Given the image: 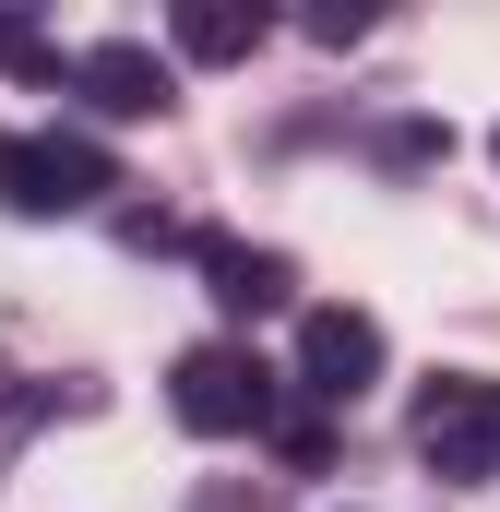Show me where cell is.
Listing matches in <instances>:
<instances>
[{"instance_id": "6da1fadb", "label": "cell", "mask_w": 500, "mask_h": 512, "mask_svg": "<svg viewBox=\"0 0 500 512\" xmlns=\"http://www.w3.org/2000/svg\"><path fill=\"white\" fill-rule=\"evenodd\" d=\"M108 191H120L108 143H84V131H0V203L12 215H84Z\"/></svg>"}, {"instance_id": "7a4b0ae2", "label": "cell", "mask_w": 500, "mask_h": 512, "mask_svg": "<svg viewBox=\"0 0 500 512\" xmlns=\"http://www.w3.org/2000/svg\"><path fill=\"white\" fill-rule=\"evenodd\" d=\"M417 465L453 477V489L500 477V382L489 370H441V382L417 393Z\"/></svg>"}, {"instance_id": "3957f363", "label": "cell", "mask_w": 500, "mask_h": 512, "mask_svg": "<svg viewBox=\"0 0 500 512\" xmlns=\"http://www.w3.org/2000/svg\"><path fill=\"white\" fill-rule=\"evenodd\" d=\"M167 405H179V429L239 441V429H274V370H262L250 346H191V358L167 370Z\"/></svg>"}, {"instance_id": "8992f818", "label": "cell", "mask_w": 500, "mask_h": 512, "mask_svg": "<svg viewBox=\"0 0 500 512\" xmlns=\"http://www.w3.org/2000/svg\"><path fill=\"white\" fill-rule=\"evenodd\" d=\"M203 286L227 310H274L286 298V251H250V239H203Z\"/></svg>"}, {"instance_id": "277c9868", "label": "cell", "mask_w": 500, "mask_h": 512, "mask_svg": "<svg viewBox=\"0 0 500 512\" xmlns=\"http://www.w3.org/2000/svg\"><path fill=\"white\" fill-rule=\"evenodd\" d=\"M370 382H381V322L370 310H346V298L298 310V393L310 405H358Z\"/></svg>"}, {"instance_id": "5b68a950", "label": "cell", "mask_w": 500, "mask_h": 512, "mask_svg": "<svg viewBox=\"0 0 500 512\" xmlns=\"http://www.w3.org/2000/svg\"><path fill=\"white\" fill-rule=\"evenodd\" d=\"M72 84H84V96H96L108 120H155V108L179 96V84H167V60H155V48H131V36L84 48V60H72Z\"/></svg>"}, {"instance_id": "52a82bcc", "label": "cell", "mask_w": 500, "mask_h": 512, "mask_svg": "<svg viewBox=\"0 0 500 512\" xmlns=\"http://www.w3.org/2000/svg\"><path fill=\"white\" fill-rule=\"evenodd\" d=\"M179 48L191 60H250L262 48V12L250 0H179Z\"/></svg>"}, {"instance_id": "ba28073f", "label": "cell", "mask_w": 500, "mask_h": 512, "mask_svg": "<svg viewBox=\"0 0 500 512\" xmlns=\"http://www.w3.org/2000/svg\"><path fill=\"white\" fill-rule=\"evenodd\" d=\"M489 155H500V143H489Z\"/></svg>"}]
</instances>
